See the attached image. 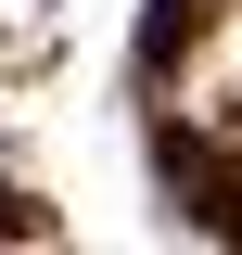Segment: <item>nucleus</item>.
I'll return each instance as SVG.
<instances>
[{
    "label": "nucleus",
    "mask_w": 242,
    "mask_h": 255,
    "mask_svg": "<svg viewBox=\"0 0 242 255\" xmlns=\"http://www.w3.org/2000/svg\"><path fill=\"white\" fill-rule=\"evenodd\" d=\"M217 90L242 102V0H230V13H217Z\"/></svg>",
    "instance_id": "1"
}]
</instances>
